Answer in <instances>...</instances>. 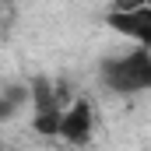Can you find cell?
I'll use <instances>...</instances> for the list:
<instances>
[{
	"label": "cell",
	"mask_w": 151,
	"mask_h": 151,
	"mask_svg": "<svg viewBox=\"0 0 151 151\" xmlns=\"http://www.w3.org/2000/svg\"><path fill=\"white\" fill-rule=\"evenodd\" d=\"M99 77H102V84H106L109 91H116V95H141V91H151V49L134 46V49L123 53V56L102 60Z\"/></svg>",
	"instance_id": "6da1fadb"
},
{
	"label": "cell",
	"mask_w": 151,
	"mask_h": 151,
	"mask_svg": "<svg viewBox=\"0 0 151 151\" xmlns=\"http://www.w3.org/2000/svg\"><path fill=\"white\" fill-rule=\"evenodd\" d=\"M106 25L116 28L119 35L134 39L141 49H151V4H137V0L116 4L106 11Z\"/></svg>",
	"instance_id": "7a4b0ae2"
},
{
	"label": "cell",
	"mask_w": 151,
	"mask_h": 151,
	"mask_svg": "<svg viewBox=\"0 0 151 151\" xmlns=\"http://www.w3.org/2000/svg\"><path fill=\"white\" fill-rule=\"evenodd\" d=\"M91 130H95V109H91V102L88 99H74L63 109L56 137H63L67 144H88L91 141Z\"/></svg>",
	"instance_id": "3957f363"
},
{
	"label": "cell",
	"mask_w": 151,
	"mask_h": 151,
	"mask_svg": "<svg viewBox=\"0 0 151 151\" xmlns=\"http://www.w3.org/2000/svg\"><path fill=\"white\" fill-rule=\"evenodd\" d=\"M25 102H32L28 84H7V88H0V123L14 119V116L21 113Z\"/></svg>",
	"instance_id": "277c9868"
}]
</instances>
